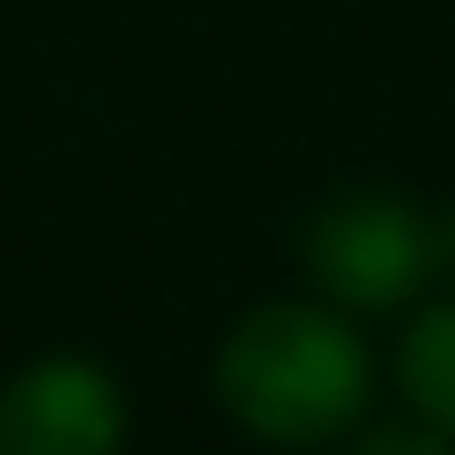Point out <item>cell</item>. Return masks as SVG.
<instances>
[{"label": "cell", "instance_id": "1", "mask_svg": "<svg viewBox=\"0 0 455 455\" xmlns=\"http://www.w3.org/2000/svg\"><path fill=\"white\" fill-rule=\"evenodd\" d=\"M217 395L246 433L314 448L366 419L373 358H366V336L329 307H261L224 336Z\"/></svg>", "mask_w": 455, "mask_h": 455}, {"label": "cell", "instance_id": "2", "mask_svg": "<svg viewBox=\"0 0 455 455\" xmlns=\"http://www.w3.org/2000/svg\"><path fill=\"white\" fill-rule=\"evenodd\" d=\"M307 261L336 307H358V314L403 307L433 276V217L403 210L388 195H351L314 224Z\"/></svg>", "mask_w": 455, "mask_h": 455}, {"label": "cell", "instance_id": "3", "mask_svg": "<svg viewBox=\"0 0 455 455\" xmlns=\"http://www.w3.org/2000/svg\"><path fill=\"white\" fill-rule=\"evenodd\" d=\"M127 403L90 358H45L0 388V455H112Z\"/></svg>", "mask_w": 455, "mask_h": 455}, {"label": "cell", "instance_id": "4", "mask_svg": "<svg viewBox=\"0 0 455 455\" xmlns=\"http://www.w3.org/2000/svg\"><path fill=\"white\" fill-rule=\"evenodd\" d=\"M395 381H403L411 411H419L433 433L455 441V299L448 307H426L411 321L403 351H395Z\"/></svg>", "mask_w": 455, "mask_h": 455}, {"label": "cell", "instance_id": "5", "mask_svg": "<svg viewBox=\"0 0 455 455\" xmlns=\"http://www.w3.org/2000/svg\"><path fill=\"white\" fill-rule=\"evenodd\" d=\"M358 455H455V441L433 426H373L358 441Z\"/></svg>", "mask_w": 455, "mask_h": 455}]
</instances>
